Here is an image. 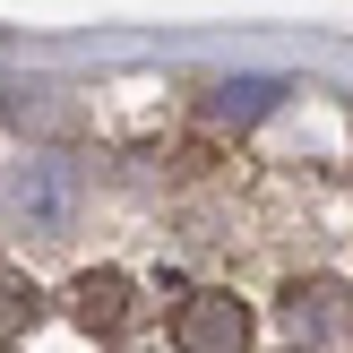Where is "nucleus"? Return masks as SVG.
Instances as JSON below:
<instances>
[{
    "instance_id": "6e6552de",
    "label": "nucleus",
    "mask_w": 353,
    "mask_h": 353,
    "mask_svg": "<svg viewBox=\"0 0 353 353\" xmlns=\"http://www.w3.org/2000/svg\"><path fill=\"white\" fill-rule=\"evenodd\" d=\"M0 353H9V345H0Z\"/></svg>"
},
{
    "instance_id": "0eeeda50",
    "label": "nucleus",
    "mask_w": 353,
    "mask_h": 353,
    "mask_svg": "<svg viewBox=\"0 0 353 353\" xmlns=\"http://www.w3.org/2000/svg\"><path fill=\"white\" fill-rule=\"evenodd\" d=\"M293 353H310V345H293Z\"/></svg>"
},
{
    "instance_id": "20e7f679",
    "label": "nucleus",
    "mask_w": 353,
    "mask_h": 353,
    "mask_svg": "<svg viewBox=\"0 0 353 353\" xmlns=\"http://www.w3.org/2000/svg\"><path fill=\"white\" fill-rule=\"evenodd\" d=\"M69 310H78L95 336H121V327H130V276L121 268H86L78 285H69Z\"/></svg>"
},
{
    "instance_id": "423d86ee",
    "label": "nucleus",
    "mask_w": 353,
    "mask_h": 353,
    "mask_svg": "<svg viewBox=\"0 0 353 353\" xmlns=\"http://www.w3.org/2000/svg\"><path fill=\"white\" fill-rule=\"evenodd\" d=\"M26 319H34V285H26L17 268H0V345H9Z\"/></svg>"
},
{
    "instance_id": "39448f33",
    "label": "nucleus",
    "mask_w": 353,
    "mask_h": 353,
    "mask_svg": "<svg viewBox=\"0 0 353 353\" xmlns=\"http://www.w3.org/2000/svg\"><path fill=\"white\" fill-rule=\"evenodd\" d=\"M276 103H285V78H224L216 95H207V121H216V130H250Z\"/></svg>"
},
{
    "instance_id": "f03ea898",
    "label": "nucleus",
    "mask_w": 353,
    "mask_h": 353,
    "mask_svg": "<svg viewBox=\"0 0 353 353\" xmlns=\"http://www.w3.org/2000/svg\"><path fill=\"white\" fill-rule=\"evenodd\" d=\"M285 327H293V345L327 353L336 336H353V285H336V276H302V285L285 293Z\"/></svg>"
},
{
    "instance_id": "f257e3e1",
    "label": "nucleus",
    "mask_w": 353,
    "mask_h": 353,
    "mask_svg": "<svg viewBox=\"0 0 353 353\" xmlns=\"http://www.w3.org/2000/svg\"><path fill=\"white\" fill-rule=\"evenodd\" d=\"M0 216H9L17 241L61 250V241L78 233V216H86V172L69 164V155H17L9 181H0Z\"/></svg>"
},
{
    "instance_id": "7ed1b4c3",
    "label": "nucleus",
    "mask_w": 353,
    "mask_h": 353,
    "mask_svg": "<svg viewBox=\"0 0 353 353\" xmlns=\"http://www.w3.org/2000/svg\"><path fill=\"white\" fill-rule=\"evenodd\" d=\"M172 345L181 353H250V302H233V293H190L181 319H172Z\"/></svg>"
}]
</instances>
